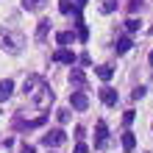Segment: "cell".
<instances>
[{"label": "cell", "mask_w": 153, "mask_h": 153, "mask_svg": "<svg viewBox=\"0 0 153 153\" xmlns=\"http://www.w3.org/2000/svg\"><path fill=\"white\" fill-rule=\"evenodd\" d=\"M39 84H42V78H39V75H31V78H25V84H22V92L31 97L33 92H36V86H39Z\"/></svg>", "instance_id": "ba28073f"}, {"label": "cell", "mask_w": 153, "mask_h": 153, "mask_svg": "<svg viewBox=\"0 0 153 153\" xmlns=\"http://www.w3.org/2000/svg\"><path fill=\"white\" fill-rule=\"evenodd\" d=\"M73 39H75L73 31H59V33H56V42H59V45H70Z\"/></svg>", "instance_id": "2e32d148"}, {"label": "cell", "mask_w": 153, "mask_h": 153, "mask_svg": "<svg viewBox=\"0 0 153 153\" xmlns=\"http://www.w3.org/2000/svg\"><path fill=\"white\" fill-rule=\"evenodd\" d=\"M134 148H137V137H134L131 131H123V150H125V153H131Z\"/></svg>", "instance_id": "30bf717a"}, {"label": "cell", "mask_w": 153, "mask_h": 153, "mask_svg": "<svg viewBox=\"0 0 153 153\" xmlns=\"http://www.w3.org/2000/svg\"><path fill=\"white\" fill-rule=\"evenodd\" d=\"M131 48H134L131 36H120V39H117V48H114V50H117V53H120V56H123V53H128Z\"/></svg>", "instance_id": "4fadbf2b"}, {"label": "cell", "mask_w": 153, "mask_h": 153, "mask_svg": "<svg viewBox=\"0 0 153 153\" xmlns=\"http://www.w3.org/2000/svg\"><path fill=\"white\" fill-rule=\"evenodd\" d=\"M48 33H50V20H39V25H36V36H33V39L42 45L45 39H48Z\"/></svg>", "instance_id": "52a82bcc"}, {"label": "cell", "mask_w": 153, "mask_h": 153, "mask_svg": "<svg viewBox=\"0 0 153 153\" xmlns=\"http://www.w3.org/2000/svg\"><path fill=\"white\" fill-rule=\"evenodd\" d=\"M100 100H103L106 106H117L120 95H117V89H111V86H103V89H100Z\"/></svg>", "instance_id": "8992f818"}, {"label": "cell", "mask_w": 153, "mask_h": 153, "mask_svg": "<svg viewBox=\"0 0 153 153\" xmlns=\"http://www.w3.org/2000/svg\"><path fill=\"white\" fill-rule=\"evenodd\" d=\"M70 106H73L75 111H86L89 109V97L84 92H73V95H70Z\"/></svg>", "instance_id": "3957f363"}, {"label": "cell", "mask_w": 153, "mask_h": 153, "mask_svg": "<svg viewBox=\"0 0 153 153\" xmlns=\"http://www.w3.org/2000/svg\"><path fill=\"white\" fill-rule=\"evenodd\" d=\"M59 11L61 14H73L75 11V0H59Z\"/></svg>", "instance_id": "9a60e30c"}, {"label": "cell", "mask_w": 153, "mask_h": 153, "mask_svg": "<svg viewBox=\"0 0 153 153\" xmlns=\"http://www.w3.org/2000/svg\"><path fill=\"white\" fill-rule=\"evenodd\" d=\"M78 39H81V42H86V39H89V31H86V25H81V28H78Z\"/></svg>", "instance_id": "7402d4cb"}, {"label": "cell", "mask_w": 153, "mask_h": 153, "mask_svg": "<svg viewBox=\"0 0 153 153\" xmlns=\"http://www.w3.org/2000/svg\"><path fill=\"white\" fill-rule=\"evenodd\" d=\"M70 117H73V114H70V109H59V111H56V120H59V123H70Z\"/></svg>", "instance_id": "ac0fdd59"}, {"label": "cell", "mask_w": 153, "mask_h": 153, "mask_svg": "<svg viewBox=\"0 0 153 153\" xmlns=\"http://www.w3.org/2000/svg\"><path fill=\"white\" fill-rule=\"evenodd\" d=\"M53 100H56V95H53V89L45 84V81L36 86V92L31 95V103L36 106V109H50V103H53Z\"/></svg>", "instance_id": "6da1fadb"}, {"label": "cell", "mask_w": 153, "mask_h": 153, "mask_svg": "<svg viewBox=\"0 0 153 153\" xmlns=\"http://www.w3.org/2000/svg\"><path fill=\"white\" fill-rule=\"evenodd\" d=\"M48 6V0H22V8L25 11H42Z\"/></svg>", "instance_id": "8fae6325"}, {"label": "cell", "mask_w": 153, "mask_h": 153, "mask_svg": "<svg viewBox=\"0 0 153 153\" xmlns=\"http://www.w3.org/2000/svg\"><path fill=\"white\" fill-rule=\"evenodd\" d=\"M142 6H145V0H128V11H131V14H137Z\"/></svg>", "instance_id": "d6986e66"}, {"label": "cell", "mask_w": 153, "mask_h": 153, "mask_svg": "<svg viewBox=\"0 0 153 153\" xmlns=\"http://www.w3.org/2000/svg\"><path fill=\"white\" fill-rule=\"evenodd\" d=\"M53 61H56V64H73V61H75V53L67 50V48H59L56 53H53Z\"/></svg>", "instance_id": "5b68a950"}, {"label": "cell", "mask_w": 153, "mask_h": 153, "mask_svg": "<svg viewBox=\"0 0 153 153\" xmlns=\"http://www.w3.org/2000/svg\"><path fill=\"white\" fill-rule=\"evenodd\" d=\"M142 95H145V86H137V89H134V92H131V97H134V100H139Z\"/></svg>", "instance_id": "603a6c76"}, {"label": "cell", "mask_w": 153, "mask_h": 153, "mask_svg": "<svg viewBox=\"0 0 153 153\" xmlns=\"http://www.w3.org/2000/svg\"><path fill=\"white\" fill-rule=\"evenodd\" d=\"M64 139H67L64 131H61V128H53V131H48V134L42 137V145H45V148H59Z\"/></svg>", "instance_id": "7a4b0ae2"}, {"label": "cell", "mask_w": 153, "mask_h": 153, "mask_svg": "<svg viewBox=\"0 0 153 153\" xmlns=\"http://www.w3.org/2000/svg\"><path fill=\"white\" fill-rule=\"evenodd\" d=\"M70 84L73 86H86V75L81 70H70Z\"/></svg>", "instance_id": "7c38bea8"}, {"label": "cell", "mask_w": 153, "mask_h": 153, "mask_svg": "<svg viewBox=\"0 0 153 153\" xmlns=\"http://www.w3.org/2000/svg\"><path fill=\"white\" fill-rule=\"evenodd\" d=\"M100 11H103V14L117 11V0H100Z\"/></svg>", "instance_id": "e0dca14e"}, {"label": "cell", "mask_w": 153, "mask_h": 153, "mask_svg": "<svg viewBox=\"0 0 153 153\" xmlns=\"http://www.w3.org/2000/svg\"><path fill=\"white\" fill-rule=\"evenodd\" d=\"M86 150H89V148L84 145V142H78V145H75V150H73V153H86Z\"/></svg>", "instance_id": "cb8c5ba5"}, {"label": "cell", "mask_w": 153, "mask_h": 153, "mask_svg": "<svg viewBox=\"0 0 153 153\" xmlns=\"http://www.w3.org/2000/svg\"><path fill=\"white\" fill-rule=\"evenodd\" d=\"M95 134H97V148H109V128H106V123H103V120H97Z\"/></svg>", "instance_id": "277c9868"}, {"label": "cell", "mask_w": 153, "mask_h": 153, "mask_svg": "<svg viewBox=\"0 0 153 153\" xmlns=\"http://www.w3.org/2000/svg\"><path fill=\"white\" fill-rule=\"evenodd\" d=\"M84 134H86V128H84V125H75V137L81 139V137H84Z\"/></svg>", "instance_id": "484cf974"}, {"label": "cell", "mask_w": 153, "mask_h": 153, "mask_svg": "<svg viewBox=\"0 0 153 153\" xmlns=\"http://www.w3.org/2000/svg\"><path fill=\"white\" fill-rule=\"evenodd\" d=\"M139 25H142L139 20H128V22H125V31H128V33H137V31H139Z\"/></svg>", "instance_id": "ffe728a7"}, {"label": "cell", "mask_w": 153, "mask_h": 153, "mask_svg": "<svg viewBox=\"0 0 153 153\" xmlns=\"http://www.w3.org/2000/svg\"><path fill=\"white\" fill-rule=\"evenodd\" d=\"M97 78H100V81H111L114 78V67L111 64H100V67H97Z\"/></svg>", "instance_id": "5bb4252c"}, {"label": "cell", "mask_w": 153, "mask_h": 153, "mask_svg": "<svg viewBox=\"0 0 153 153\" xmlns=\"http://www.w3.org/2000/svg\"><path fill=\"white\" fill-rule=\"evenodd\" d=\"M148 64H150V67H153V50H150V56H148Z\"/></svg>", "instance_id": "4316f807"}, {"label": "cell", "mask_w": 153, "mask_h": 153, "mask_svg": "<svg viewBox=\"0 0 153 153\" xmlns=\"http://www.w3.org/2000/svg\"><path fill=\"white\" fill-rule=\"evenodd\" d=\"M134 120H137V111H131V109H128V111L123 114V125H131Z\"/></svg>", "instance_id": "44dd1931"}, {"label": "cell", "mask_w": 153, "mask_h": 153, "mask_svg": "<svg viewBox=\"0 0 153 153\" xmlns=\"http://www.w3.org/2000/svg\"><path fill=\"white\" fill-rule=\"evenodd\" d=\"M20 153H36V148H33V145H22Z\"/></svg>", "instance_id": "d4e9b609"}, {"label": "cell", "mask_w": 153, "mask_h": 153, "mask_svg": "<svg viewBox=\"0 0 153 153\" xmlns=\"http://www.w3.org/2000/svg\"><path fill=\"white\" fill-rule=\"evenodd\" d=\"M11 92H14V81H11V78L0 81V103L8 100V97H11Z\"/></svg>", "instance_id": "9c48e42d"}]
</instances>
